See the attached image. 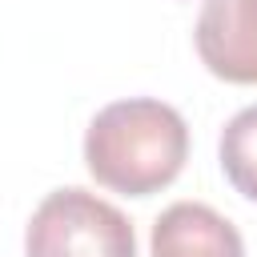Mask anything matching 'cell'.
<instances>
[{"label": "cell", "mask_w": 257, "mask_h": 257, "mask_svg": "<svg viewBox=\"0 0 257 257\" xmlns=\"http://www.w3.org/2000/svg\"><path fill=\"white\" fill-rule=\"evenodd\" d=\"M24 257H137V237L116 205L68 185L36 205Z\"/></svg>", "instance_id": "2"}, {"label": "cell", "mask_w": 257, "mask_h": 257, "mask_svg": "<svg viewBox=\"0 0 257 257\" xmlns=\"http://www.w3.org/2000/svg\"><path fill=\"white\" fill-rule=\"evenodd\" d=\"M153 257H245V241L217 209L177 201L153 221Z\"/></svg>", "instance_id": "4"}, {"label": "cell", "mask_w": 257, "mask_h": 257, "mask_svg": "<svg viewBox=\"0 0 257 257\" xmlns=\"http://www.w3.org/2000/svg\"><path fill=\"white\" fill-rule=\"evenodd\" d=\"M193 44L213 76L257 84V0H205Z\"/></svg>", "instance_id": "3"}, {"label": "cell", "mask_w": 257, "mask_h": 257, "mask_svg": "<svg viewBox=\"0 0 257 257\" xmlns=\"http://www.w3.org/2000/svg\"><path fill=\"white\" fill-rule=\"evenodd\" d=\"M189 161V124L185 116L153 96H128L104 104L84 133V165L96 185L149 197L181 177Z\"/></svg>", "instance_id": "1"}, {"label": "cell", "mask_w": 257, "mask_h": 257, "mask_svg": "<svg viewBox=\"0 0 257 257\" xmlns=\"http://www.w3.org/2000/svg\"><path fill=\"white\" fill-rule=\"evenodd\" d=\"M221 169L229 185L257 201V104L241 108L221 133Z\"/></svg>", "instance_id": "5"}]
</instances>
